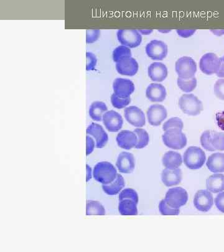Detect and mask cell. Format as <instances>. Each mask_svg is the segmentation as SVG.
Here are the masks:
<instances>
[{
	"mask_svg": "<svg viewBox=\"0 0 224 252\" xmlns=\"http://www.w3.org/2000/svg\"><path fill=\"white\" fill-rule=\"evenodd\" d=\"M214 204V197L208 190H199L195 193L194 205L198 211L207 213Z\"/></svg>",
	"mask_w": 224,
	"mask_h": 252,
	"instance_id": "cell-10",
	"label": "cell"
},
{
	"mask_svg": "<svg viewBox=\"0 0 224 252\" xmlns=\"http://www.w3.org/2000/svg\"><path fill=\"white\" fill-rule=\"evenodd\" d=\"M146 96L152 102H162L166 99V91L160 84H151L146 91Z\"/></svg>",
	"mask_w": 224,
	"mask_h": 252,
	"instance_id": "cell-19",
	"label": "cell"
},
{
	"mask_svg": "<svg viewBox=\"0 0 224 252\" xmlns=\"http://www.w3.org/2000/svg\"><path fill=\"white\" fill-rule=\"evenodd\" d=\"M206 160V153L199 147H190L184 153L183 161L185 165L192 170L201 168Z\"/></svg>",
	"mask_w": 224,
	"mask_h": 252,
	"instance_id": "cell-2",
	"label": "cell"
},
{
	"mask_svg": "<svg viewBox=\"0 0 224 252\" xmlns=\"http://www.w3.org/2000/svg\"><path fill=\"white\" fill-rule=\"evenodd\" d=\"M167 115L166 108L161 105H151L147 111L148 122L153 126H160L166 119Z\"/></svg>",
	"mask_w": 224,
	"mask_h": 252,
	"instance_id": "cell-15",
	"label": "cell"
},
{
	"mask_svg": "<svg viewBox=\"0 0 224 252\" xmlns=\"http://www.w3.org/2000/svg\"><path fill=\"white\" fill-rule=\"evenodd\" d=\"M221 65V59L214 53H207L200 59L199 67L205 74L211 75L219 71Z\"/></svg>",
	"mask_w": 224,
	"mask_h": 252,
	"instance_id": "cell-8",
	"label": "cell"
},
{
	"mask_svg": "<svg viewBox=\"0 0 224 252\" xmlns=\"http://www.w3.org/2000/svg\"><path fill=\"white\" fill-rule=\"evenodd\" d=\"M117 176V169L109 162H100L94 167V178L102 185H108L113 182L116 179Z\"/></svg>",
	"mask_w": 224,
	"mask_h": 252,
	"instance_id": "cell-1",
	"label": "cell"
},
{
	"mask_svg": "<svg viewBox=\"0 0 224 252\" xmlns=\"http://www.w3.org/2000/svg\"><path fill=\"white\" fill-rule=\"evenodd\" d=\"M108 108L104 102L96 101L90 106L89 114L90 117L96 122L102 120L103 115L107 112Z\"/></svg>",
	"mask_w": 224,
	"mask_h": 252,
	"instance_id": "cell-25",
	"label": "cell"
},
{
	"mask_svg": "<svg viewBox=\"0 0 224 252\" xmlns=\"http://www.w3.org/2000/svg\"><path fill=\"white\" fill-rule=\"evenodd\" d=\"M184 124L182 120L178 117H173L165 122L162 126V129L164 131L170 129H179L182 130Z\"/></svg>",
	"mask_w": 224,
	"mask_h": 252,
	"instance_id": "cell-34",
	"label": "cell"
},
{
	"mask_svg": "<svg viewBox=\"0 0 224 252\" xmlns=\"http://www.w3.org/2000/svg\"><path fill=\"white\" fill-rule=\"evenodd\" d=\"M207 168L212 173L224 172V153H216L209 157L206 162Z\"/></svg>",
	"mask_w": 224,
	"mask_h": 252,
	"instance_id": "cell-22",
	"label": "cell"
},
{
	"mask_svg": "<svg viewBox=\"0 0 224 252\" xmlns=\"http://www.w3.org/2000/svg\"><path fill=\"white\" fill-rule=\"evenodd\" d=\"M211 31L212 32V33L216 35V36H221L224 34V30H212Z\"/></svg>",
	"mask_w": 224,
	"mask_h": 252,
	"instance_id": "cell-47",
	"label": "cell"
},
{
	"mask_svg": "<svg viewBox=\"0 0 224 252\" xmlns=\"http://www.w3.org/2000/svg\"><path fill=\"white\" fill-rule=\"evenodd\" d=\"M125 118L129 124L133 126L141 128L145 126V114L140 108L136 106L127 107L124 111Z\"/></svg>",
	"mask_w": 224,
	"mask_h": 252,
	"instance_id": "cell-11",
	"label": "cell"
},
{
	"mask_svg": "<svg viewBox=\"0 0 224 252\" xmlns=\"http://www.w3.org/2000/svg\"><path fill=\"white\" fill-rule=\"evenodd\" d=\"M171 30H159V32H162V33H167V32H171Z\"/></svg>",
	"mask_w": 224,
	"mask_h": 252,
	"instance_id": "cell-49",
	"label": "cell"
},
{
	"mask_svg": "<svg viewBox=\"0 0 224 252\" xmlns=\"http://www.w3.org/2000/svg\"><path fill=\"white\" fill-rule=\"evenodd\" d=\"M116 140L119 147L122 149L129 150L135 148L138 138L134 131L123 130L118 134Z\"/></svg>",
	"mask_w": 224,
	"mask_h": 252,
	"instance_id": "cell-18",
	"label": "cell"
},
{
	"mask_svg": "<svg viewBox=\"0 0 224 252\" xmlns=\"http://www.w3.org/2000/svg\"><path fill=\"white\" fill-rule=\"evenodd\" d=\"M86 133L95 140L96 148H102L107 145L108 141V134L100 125L92 123L87 127Z\"/></svg>",
	"mask_w": 224,
	"mask_h": 252,
	"instance_id": "cell-13",
	"label": "cell"
},
{
	"mask_svg": "<svg viewBox=\"0 0 224 252\" xmlns=\"http://www.w3.org/2000/svg\"><path fill=\"white\" fill-rule=\"evenodd\" d=\"M215 204L217 208L221 213H224V191L219 193L215 199Z\"/></svg>",
	"mask_w": 224,
	"mask_h": 252,
	"instance_id": "cell-42",
	"label": "cell"
},
{
	"mask_svg": "<svg viewBox=\"0 0 224 252\" xmlns=\"http://www.w3.org/2000/svg\"><path fill=\"white\" fill-rule=\"evenodd\" d=\"M159 211L163 216H178L180 213L179 209L171 208L166 204L164 199H162L159 204Z\"/></svg>",
	"mask_w": 224,
	"mask_h": 252,
	"instance_id": "cell-36",
	"label": "cell"
},
{
	"mask_svg": "<svg viewBox=\"0 0 224 252\" xmlns=\"http://www.w3.org/2000/svg\"><path fill=\"white\" fill-rule=\"evenodd\" d=\"M86 59V70L87 71L95 70L96 63H97V59H96L95 54L91 53V52H87Z\"/></svg>",
	"mask_w": 224,
	"mask_h": 252,
	"instance_id": "cell-38",
	"label": "cell"
},
{
	"mask_svg": "<svg viewBox=\"0 0 224 252\" xmlns=\"http://www.w3.org/2000/svg\"><path fill=\"white\" fill-rule=\"evenodd\" d=\"M116 69L119 74L126 76H134L138 71L137 61L133 58L125 59L116 63Z\"/></svg>",
	"mask_w": 224,
	"mask_h": 252,
	"instance_id": "cell-16",
	"label": "cell"
},
{
	"mask_svg": "<svg viewBox=\"0 0 224 252\" xmlns=\"http://www.w3.org/2000/svg\"><path fill=\"white\" fill-rule=\"evenodd\" d=\"M137 136L138 141L135 148L136 149H142L148 145L150 141V136L145 129L142 128H136L133 131Z\"/></svg>",
	"mask_w": 224,
	"mask_h": 252,
	"instance_id": "cell-30",
	"label": "cell"
},
{
	"mask_svg": "<svg viewBox=\"0 0 224 252\" xmlns=\"http://www.w3.org/2000/svg\"><path fill=\"white\" fill-rule=\"evenodd\" d=\"M217 76L224 78V62L221 60V65L219 71L216 73Z\"/></svg>",
	"mask_w": 224,
	"mask_h": 252,
	"instance_id": "cell-45",
	"label": "cell"
},
{
	"mask_svg": "<svg viewBox=\"0 0 224 252\" xmlns=\"http://www.w3.org/2000/svg\"><path fill=\"white\" fill-rule=\"evenodd\" d=\"M113 89L115 95L120 98H126L130 97L129 96L134 93L135 87L130 80L117 78L113 83Z\"/></svg>",
	"mask_w": 224,
	"mask_h": 252,
	"instance_id": "cell-14",
	"label": "cell"
},
{
	"mask_svg": "<svg viewBox=\"0 0 224 252\" xmlns=\"http://www.w3.org/2000/svg\"><path fill=\"white\" fill-rule=\"evenodd\" d=\"M200 144L205 150L209 152H215L216 149L212 144V134L211 131L206 130L202 133L200 136Z\"/></svg>",
	"mask_w": 224,
	"mask_h": 252,
	"instance_id": "cell-33",
	"label": "cell"
},
{
	"mask_svg": "<svg viewBox=\"0 0 224 252\" xmlns=\"http://www.w3.org/2000/svg\"><path fill=\"white\" fill-rule=\"evenodd\" d=\"M137 204L133 200L125 199L119 201V211L125 216H136L138 214Z\"/></svg>",
	"mask_w": 224,
	"mask_h": 252,
	"instance_id": "cell-27",
	"label": "cell"
},
{
	"mask_svg": "<svg viewBox=\"0 0 224 252\" xmlns=\"http://www.w3.org/2000/svg\"><path fill=\"white\" fill-rule=\"evenodd\" d=\"M214 92L217 97L224 100V79L217 81L214 87Z\"/></svg>",
	"mask_w": 224,
	"mask_h": 252,
	"instance_id": "cell-39",
	"label": "cell"
},
{
	"mask_svg": "<svg viewBox=\"0 0 224 252\" xmlns=\"http://www.w3.org/2000/svg\"><path fill=\"white\" fill-rule=\"evenodd\" d=\"M117 39L123 46L129 48H137L142 42L141 36L138 30H120L117 33Z\"/></svg>",
	"mask_w": 224,
	"mask_h": 252,
	"instance_id": "cell-7",
	"label": "cell"
},
{
	"mask_svg": "<svg viewBox=\"0 0 224 252\" xmlns=\"http://www.w3.org/2000/svg\"><path fill=\"white\" fill-rule=\"evenodd\" d=\"M221 60H222V61H224V56H223V58H221Z\"/></svg>",
	"mask_w": 224,
	"mask_h": 252,
	"instance_id": "cell-50",
	"label": "cell"
},
{
	"mask_svg": "<svg viewBox=\"0 0 224 252\" xmlns=\"http://www.w3.org/2000/svg\"><path fill=\"white\" fill-rule=\"evenodd\" d=\"M175 70L179 78L190 79L195 77L197 65L192 58L185 56L176 61Z\"/></svg>",
	"mask_w": 224,
	"mask_h": 252,
	"instance_id": "cell-5",
	"label": "cell"
},
{
	"mask_svg": "<svg viewBox=\"0 0 224 252\" xmlns=\"http://www.w3.org/2000/svg\"><path fill=\"white\" fill-rule=\"evenodd\" d=\"M145 51L148 57L152 60L162 61L166 58L168 48L163 41L153 40L146 46Z\"/></svg>",
	"mask_w": 224,
	"mask_h": 252,
	"instance_id": "cell-9",
	"label": "cell"
},
{
	"mask_svg": "<svg viewBox=\"0 0 224 252\" xmlns=\"http://www.w3.org/2000/svg\"><path fill=\"white\" fill-rule=\"evenodd\" d=\"M153 30H139L138 32L142 35H148L152 33Z\"/></svg>",
	"mask_w": 224,
	"mask_h": 252,
	"instance_id": "cell-48",
	"label": "cell"
},
{
	"mask_svg": "<svg viewBox=\"0 0 224 252\" xmlns=\"http://www.w3.org/2000/svg\"><path fill=\"white\" fill-rule=\"evenodd\" d=\"M86 168V182H89V181L91 180L92 176H93V174H92V168L88 165V164H87Z\"/></svg>",
	"mask_w": 224,
	"mask_h": 252,
	"instance_id": "cell-46",
	"label": "cell"
},
{
	"mask_svg": "<svg viewBox=\"0 0 224 252\" xmlns=\"http://www.w3.org/2000/svg\"><path fill=\"white\" fill-rule=\"evenodd\" d=\"M212 144L216 150L224 151V132L211 131Z\"/></svg>",
	"mask_w": 224,
	"mask_h": 252,
	"instance_id": "cell-32",
	"label": "cell"
},
{
	"mask_svg": "<svg viewBox=\"0 0 224 252\" xmlns=\"http://www.w3.org/2000/svg\"><path fill=\"white\" fill-rule=\"evenodd\" d=\"M96 147V141L94 139L90 136L87 135L86 136V155L87 156L91 155L92 153L94 152V148Z\"/></svg>",
	"mask_w": 224,
	"mask_h": 252,
	"instance_id": "cell-41",
	"label": "cell"
},
{
	"mask_svg": "<svg viewBox=\"0 0 224 252\" xmlns=\"http://www.w3.org/2000/svg\"><path fill=\"white\" fill-rule=\"evenodd\" d=\"M119 201L125 199H129L133 200L136 203H138L139 197L137 192H136L135 190L130 189V188H127L123 190L119 194Z\"/></svg>",
	"mask_w": 224,
	"mask_h": 252,
	"instance_id": "cell-37",
	"label": "cell"
},
{
	"mask_svg": "<svg viewBox=\"0 0 224 252\" xmlns=\"http://www.w3.org/2000/svg\"><path fill=\"white\" fill-rule=\"evenodd\" d=\"M148 75L150 78L154 82H162L167 77V69L161 63H153L148 67Z\"/></svg>",
	"mask_w": 224,
	"mask_h": 252,
	"instance_id": "cell-21",
	"label": "cell"
},
{
	"mask_svg": "<svg viewBox=\"0 0 224 252\" xmlns=\"http://www.w3.org/2000/svg\"><path fill=\"white\" fill-rule=\"evenodd\" d=\"M216 122L219 128L224 131V111L216 114Z\"/></svg>",
	"mask_w": 224,
	"mask_h": 252,
	"instance_id": "cell-44",
	"label": "cell"
},
{
	"mask_svg": "<svg viewBox=\"0 0 224 252\" xmlns=\"http://www.w3.org/2000/svg\"><path fill=\"white\" fill-rule=\"evenodd\" d=\"M165 201L171 208L179 209L185 206L188 201L187 191L182 188H171L167 190L165 197Z\"/></svg>",
	"mask_w": 224,
	"mask_h": 252,
	"instance_id": "cell-6",
	"label": "cell"
},
{
	"mask_svg": "<svg viewBox=\"0 0 224 252\" xmlns=\"http://www.w3.org/2000/svg\"><path fill=\"white\" fill-rule=\"evenodd\" d=\"M103 124L110 132H117L122 129L124 120L121 115L114 110H110L103 115Z\"/></svg>",
	"mask_w": 224,
	"mask_h": 252,
	"instance_id": "cell-12",
	"label": "cell"
},
{
	"mask_svg": "<svg viewBox=\"0 0 224 252\" xmlns=\"http://www.w3.org/2000/svg\"><path fill=\"white\" fill-rule=\"evenodd\" d=\"M106 211L103 205L98 201L89 200L86 204L87 216H105Z\"/></svg>",
	"mask_w": 224,
	"mask_h": 252,
	"instance_id": "cell-28",
	"label": "cell"
},
{
	"mask_svg": "<svg viewBox=\"0 0 224 252\" xmlns=\"http://www.w3.org/2000/svg\"><path fill=\"white\" fill-rule=\"evenodd\" d=\"M206 188L209 191L214 194L224 191V174H214L209 176L206 180Z\"/></svg>",
	"mask_w": 224,
	"mask_h": 252,
	"instance_id": "cell-23",
	"label": "cell"
},
{
	"mask_svg": "<svg viewBox=\"0 0 224 252\" xmlns=\"http://www.w3.org/2000/svg\"><path fill=\"white\" fill-rule=\"evenodd\" d=\"M126 186L125 180L121 174H117V178L108 185H102V189L106 194L115 195L119 194Z\"/></svg>",
	"mask_w": 224,
	"mask_h": 252,
	"instance_id": "cell-26",
	"label": "cell"
},
{
	"mask_svg": "<svg viewBox=\"0 0 224 252\" xmlns=\"http://www.w3.org/2000/svg\"><path fill=\"white\" fill-rule=\"evenodd\" d=\"M164 144L173 150H181L187 145V138L179 129H170L165 131L162 136Z\"/></svg>",
	"mask_w": 224,
	"mask_h": 252,
	"instance_id": "cell-4",
	"label": "cell"
},
{
	"mask_svg": "<svg viewBox=\"0 0 224 252\" xmlns=\"http://www.w3.org/2000/svg\"><path fill=\"white\" fill-rule=\"evenodd\" d=\"M195 32H196L195 30H176L177 33H178L179 36L183 37V38H188V37L192 36Z\"/></svg>",
	"mask_w": 224,
	"mask_h": 252,
	"instance_id": "cell-43",
	"label": "cell"
},
{
	"mask_svg": "<svg viewBox=\"0 0 224 252\" xmlns=\"http://www.w3.org/2000/svg\"><path fill=\"white\" fill-rule=\"evenodd\" d=\"M131 102L130 97L128 98H120L119 96L113 94L111 96V103L115 108L117 109H122V108H126Z\"/></svg>",
	"mask_w": 224,
	"mask_h": 252,
	"instance_id": "cell-35",
	"label": "cell"
},
{
	"mask_svg": "<svg viewBox=\"0 0 224 252\" xmlns=\"http://www.w3.org/2000/svg\"><path fill=\"white\" fill-rule=\"evenodd\" d=\"M100 36V31L98 30H88L86 31V42L87 44L96 42Z\"/></svg>",
	"mask_w": 224,
	"mask_h": 252,
	"instance_id": "cell-40",
	"label": "cell"
},
{
	"mask_svg": "<svg viewBox=\"0 0 224 252\" xmlns=\"http://www.w3.org/2000/svg\"><path fill=\"white\" fill-rule=\"evenodd\" d=\"M182 171L180 169H165L162 171L161 180L162 183L166 187L177 186L182 181Z\"/></svg>",
	"mask_w": 224,
	"mask_h": 252,
	"instance_id": "cell-20",
	"label": "cell"
},
{
	"mask_svg": "<svg viewBox=\"0 0 224 252\" xmlns=\"http://www.w3.org/2000/svg\"><path fill=\"white\" fill-rule=\"evenodd\" d=\"M131 56L130 48L123 45L115 48L112 54L113 60L116 63L125 59L131 58Z\"/></svg>",
	"mask_w": 224,
	"mask_h": 252,
	"instance_id": "cell-29",
	"label": "cell"
},
{
	"mask_svg": "<svg viewBox=\"0 0 224 252\" xmlns=\"http://www.w3.org/2000/svg\"><path fill=\"white\" fill-rule=\"evenodd\" d=\"M162 162L163 166L167 169L173 170L178 169L182 164V157L179 153L170 151L165 153L162 157Z\"/></svg>",
	"mask_w": 224,
	"mask_h": 252,
	"instance_id": "cell-24",
	"label": "cell"
},
{
	"mask_svg": "<svg viewBox=\"0 0 224 252\" xmlns=\"http://www.w3.org/2000/svg\"><path fill=\"white\" fill-rule=\"evenodd\" d=\"M178 85L179 89L185 93H191L197 87V79L195 77L190 79H178Z\"/></svg>",
	"mask_w": 224,
	"mask_h": 252,
	"instance_id": "cell-31",
	"label": "cell"
},
{
	"mask_svg": "<svg viewBox=\"0 0 224 252\" xmlns=\"http://www.w3.org/2000/svg\"><path fill=\"white\" fill-rule=\"evenodd\" d=\"M179 106L184 114L197 116L203 110L201 101L193 94H185L179 100Z\"/></svg>",
	"mask_w": 224,
	"mask_h": 252,
	"instance_id": "cell-3",
	"label": "cell"
},
{
	"mask_svg": "<svg viewBox=\"0 0 224 252\" xmlns=\"http://www.w3.org/2000/svg\"><path fill=\"white\" fill-rule=\"evenodd\" d=\"M116 166L120 173H131L135 168L133 155L130 153L122 152L118 157Z\"/></svg>",
	"mask_w": 224,
	"mask_h": 252,
	"instance_id": "cell-17",
	"label": "cell"
}]
</instances>
